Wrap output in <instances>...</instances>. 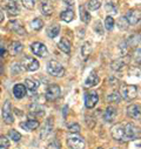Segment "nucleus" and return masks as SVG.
Here are the masks:
<instances>
[{"instance_id":"nucleus-4","label":"nucleus","mask_w":141,"mask_h":149,"mask_svg":"<svg viewBox=\"0 0 141 149\" xmlns=\"http://www.w3.org/2000/svg\"><path fill=\"white\" fill-rule=\"evenodd\" d=\"M22 65H24V68L29 72H34L39 68V61L37 59H34L33 56H28V55H26L22 59Z\"/></svg>"},{"instance_id":"nucleus-8","label":"nucleus","mask_w":141,"mask_h":149,"mask_svg":"<svg viewBox=\"0 0 141 149\" xmlns=\"http://www.w3.org/2000/svg\"><path fill=\"white\" fill-rule=\"evenodd\" d=\"M67 143L72 149H84L85 148V141L80 136H70V137H68Z\"/></svg>"},{"instance_id":"nucleus-33","label":"nucleus","mask_w":141,"mask_h":149,"mask_svg":"<svg viewBox=\"0 0 141 149\" xmlns=\"http://www.w3.org/2000/svg\"><path fill=\"white\" fill-rule=\"evenodd\" d=\"M106 11L108 14H117L118 13V8L113 3H107L106 4Z\"/></svg>"},{"instance_id":"nucleus-37","label":"nucleus","mask_w":141,"mask_h":149,"mask_svg":"<svg viewBox=\"0 0 141 149\" xmlns=\"http://www.w3.org/2000/svg\"><path fill=\"white\" fill-rule=\"evenodd\" d=\"M67 128H68V132H70V133H79L80 132V126L78 123H75V122L69 123L67 126Z\"/></svg>"},{"instance_id":"nucleus-31","label":"nucleus","mask_w":141,"mask_h":149,"mask_svg":"<svg viewBox=\"0 0 141 149\" xmlns=\"http://www.w3.org/2000/svg\"><path fill=\"white\" fill-rule=\"evenodd\" d=\"M105 27H106V29H108V31L113 29V27H114V19L111 15H108L107 18L105 19Z\"/></svg>"},{"instance_id":"nucleus-27","label":"nucleus","mask_w":141,"mask_h":149,"mask_svg":"<svg viewBox=\"0 0 141 149\" xmlns=\"http://www.w3.org/2000/svg\"><path fill=\"white\" fill-rule=\"evenodd\" d=\"M25 87L28 88L31 92H34V91H37L38 87H39V84L35 81V80H31V79H26L25 81Z\"/></svg>"},{"instance_id":"nucleus-3","label":"nucleus","mask_w":141,"mask_h":149,"mask_svg":"<svg viewBox=\"0 0 141 149\" xmlns=\"http://www.w3.org/2000/svg\"><path fill=\"white\" fill-rule=\"evenodd\" d=\"M124 130H125V136H126L127 141L139 139V136H140L139 128H136L133 123H127L126 126H124Z\"/></svg>"},{"instance_id":"nucleus-20","label":"nucleus","mask_w":141,"mask_h":149,"mask_svg":"<svg viewBox=\"0 0 141 149\" xmlns=\"http://www.w3.org/2000/svg\"><path fill=\"white\" fill-rule=\"evenodd\" d=\"M70 41L69 40H67L66 38H62L60 41H59V45H58V47L64 52V53H66V54H69L70 53Z\"/></svg>"},{"instance_id":"nucleus-47","label":"nucleus","mask_w":141,"mask_h":149,"mask_svg":"<svg viewBox=\"0 0 141 149\" xmlns=\"http://www.w3.org/2000/svg\"><path fill=\"white\" fill-rule=\"evenodd\" d=\"M10 1H12V3H15V1H17V0H10Z\"/></svg>"},{"instance_id":"nucleus-29","label":"nucleus","mask_w":141,"mask_h":149,"mask_svg":"<svg viewBox=\"0 0 141 149\" xmlns=\"http://www.w3.org/2000/svg\"><path fill=\"white\" fill-rule=\"evenodd\" d=\"M91 51H92V47H91V44L87 41V42H85L84 45H82V47H81V54H82V56L86 59L89 54H91Z\"/></svg>"},{"instance_id":"nucleus-43","label":"nucleus","mask_w":141,"mask_h":149,"mask_svg":"<svg viewBox=\"0 0 141 149\" xmlns=\"http://www.w3.org/2000/svg\"><path fill=\"white\" fill-rule=\"evenodd\" d=\"M5 53H6V49H5V47L0 45V55H1V56H5Z\"/></svg>"},{"instance_id":"nucleus-49","label":"nucleus","mask_w":141,"mask_h":149,"mask_svg":"<svg viewBox=\"0 0 141 149\" xmlns=\"http://www.w3.org/2000/svg\"><path fill=\"white\" fill-rule=\"evenodd\" d=\"M98 149H103V148H101V147H100V148H98Z\"/></svg>"},{"instance_id":"nucleus-32","label":"nucleus","mask_w":141,"mask_h":149,"mask_svg":"<svg viewBox=\"0 0 141 149\" xmlns=\"http://www.w3.org/2000/svg\"><path fill=\"white\" fill-rule=\"evenodd\" d=\"M10 137H11V140H13L14 142H19L20 140H21V134L19 133V132H17L15 129H12V130H10Z\"/></svg>"},{"instance_id":"nucleus-13","label":"nucleus","mask_w":141,"mask_h":149,"mask_svg":"<svg viewBox=\"0 0 141 149\" xmlns=\"http://www.w3.org/2000/svg\"><path fill=\"white\" fill-rule=\"evenodd\" d=\"M117 116V109L112 106H110L107 109H106L105 111V114H103V119L106 122H113L114 119Z\"/></svg>"},{"instance_id":"nucleus-7","label":"nucleus","mask_w":141,"mask_h":149,"mask_svg":"<svg viewBox=\"0 0 141 149\" xmlns=\"http://www.w3.org/2000/svg\"><path fill=\"white\" fill-rule=\"evenodd\" d=\"M112 137L115 140V141H127L126 136H125V130H124V126L122 125H115L112 130Z\"/></svg>"},{"instance_id":"nucleus-10","label":"nucleus","mask_w":141,"mask_h":149,"mask_svg":"<svg viewBox=\"0 0 141 149\" xmlns=\"http://www.w3.org/2000/svg\"><path fill=\"white\" fill-rule=\"evenodd\" d=\"M99 101V95L96 92H89L85 95V106L87 108H94L95 104L98 103Z\"/></svg>"},{"instance_id":"nucleus-16","label":"nucleus","mask_w":141,"mask_h":149,"mask_svg":"<svg viewBox=\"0 0 141 149\" xmlns=\"http://www.w3.org/2000/svg\"><path fill=\"white\" fill-rule=\"evenodd\" d=\"M13 94L17 99H22L24 96H26V87L21 84H18L13 87Z\"/></svg>"},{"instance_id":"nucleus-5","label":"nucleus","mask_w":141,"mask_h":149,"mask_svg":"<svg viewBox=\"0 0 141 149\" xmlns=\"http://www.w3.org/2000/svg\"><path fill=\"white\" fill-rule=\"evenodd\" d=\"M3 119L7 125H11L14 122L13 113H12V108H11V102L6 101L4 107H3Z\"/></svg>"},{"instance_id":"nucleus-21","label":"nucleus","mask_w":141,"mask_h":149,"mask_svg":"<svg viewBox=\"0 0 141 149\" xmlns=\"http://www.w3.org/2000/svg\"><path fill=\"white\" fill-rule=\"evenodd\" d=\"M6 12L11 15V17H15L20 13L19 11V7L15 5V3H10V4H6Z\"/></svg>"},{"instance_id":"nucleus-1","label":"nucleus","mask_w":141,"mask_h":149,"mask_svg":"<svg viewBox=\"0 0 141 149\" xmlns=\"http://www.w3.org/2000/svg\"><path fill=\"white\" fill-rule=\"evenodd\" d=\"M120 94L126 101H132L138 95V88L134 85H127L122 84L120 87Z\"/></svg>"},{"instance_id":"nucleus-45","label":"nucleus","mask_w":141,"mask_h":149,"mask_svg":"<svg viewBox=\"0 0 141 149\" xmlns=\"http://www.w3.org/2000/svg\"><path fill=\"white\" fill-rule=\"evenodd\" d=\"M4 19H5V15H4V12L0 10V22H3L4 21Z\"/></svg>"},{"instance_id":"nucleus-25","label":"nucleus","mask_w":141,"mask_h":149,"mask_svg":"<svg viewBox=\"0 0 141 149\" xmlns=\"http://www.w3.org/2000/svg\"><path fill=\"white\" fill-rule=\"evenodd\" d=\"M59 32H60V27H59V25H51V26L47 28V35L50 36L51 39L55 38V36L59 34Z\"/></svg>"},{"instance_id":"nucleus-30","label":"nucleus","mask_w":141,"mask_h":149,"mask_svg":"<svg viewBox=\"0 0 141 149\" xmlns=\"http://www.w3.org/2000/svg\"><path fill=\"white\" fill-rule=\"evenodd\" d=\"M100 6H101V3L99 0H89L88 1V8L91 11H96L100 8Z\"/></svg>"},{"instance_id":"nucleus-9","label":"nucleus","mask_w":141,"mask_h":149,"mask_svg":"<svg viewBox=\"0 0 141 149\" xmlns=\"http://www.w3.org/2000/svg\"><path fill=\"white\" fill-rule=\"evenodd\" d=\"M60 87L58 85H51L46 91V99L48 101H54L60 96Z\"/></svg>"},{"instance_id":"nucleus-36","label":"nucleus","mask_w":141,"mask_h":149,"mask_svg":"<svg viewBox=\"0 0 141 149\" xmlns=\"http://www.w3.org/2000/svg\"><path fill=\"white\" fill-rule=\"evenodd\" d=\"M10 141L6 136H0V149H8Z\"/></svg>"},{"instance_id":"nucleus-39","label":"nucleus","mask_w":141,"mask_h":149,"mask_svg":"<svg viewBox=\"0 0 141 149\" xmlns=\"http://www.w3.org/2000/svg\"><path fill=\"white\" fill-rule=\"evenodd\" d=\"M21 1H22V5H24L26 8L33 10V7H34L35 1H37V0H21Z\"/></svg>"},{"instance_id":"nucleus-26","label":"nucleus","mask_w":141,"mask_h":149,"mask_svg":"<svg viewBox=\"0 0 141 149\" xmlns=\"http://www.w3.org/2000/svg\"><path fill=\"white\" fill-rule=\"evenodd\" d=\"M22 51V44L19 42V41H14L11 46H10V53L12 55H15L18 53H20Z\"/></svg>"},{"instance_id":"nucleus-18","label":"nucleus","mask_w":141,"mask_h":149,"mask_svg":"<svg viewBox=\"0 0 141 149\" xmlns=\"http://www.w3.org/2000/svg\"><path fill=\"white\" fill-rule=\"evenodd\" d=\"M99 81H100L99 77L96 75L94 72H92V73L89 74V77H88V78L86 79V81H85V87H94V86H96V85L99 84Z\"/></svg>"},{"instance_id":"nucleus-2","label":"nucleus","mask_w":141,"mask_h":149,"mask_svg":"<svg viewBox=\"0 0 141 149\" xmlns=\"http://www.w3.org/2000/svg\"><path fill=\"white\" fill-rule=\"evenodd\" d=\"M47 72H48V74H51L53 77L60 78L65 74V68L61 66L60 62H58L55 60H51L47 65Z\"/></svg>"},{"instance_id":"nucleus-19","label":"nucleus","mask_w":141,"mask_h":149,"mask_svg":"<svg viewBox=\"0 0 141 149\" xmlns=\"http://www.w3.org/2000/svg\"><path fill=\"white\" fill-rule=\"evenodd\" d=\"M40 11L45 15H51L52 12H53V6L48 0H44V1L41 3V5H40Z\"/></svg>"},{"instance_id":"nucleus-12","label":"nucleus","mask_w":141,"mask_h":149,"mask_svg":"<svg viewBox=\"0 0 141 149\" xmlns=\"http://www.w3.org/2000/svg\"><path fill=\"white\" fill-rule=\"evenodd\" d=\"M8 27H10L11 31H13V32H15V33H18V34H20V35H25V34H26V31H25L24 26H22L19 21H17V20L10 21Z\"/></svg>"},{"instance_id":"nucleus-44","label":"nucleus","mask_w":141,"mask_h":149,"mask_svg":"<svg viewBox=\"0 0 141 149\" xmlns=\"http://www.w3.org/2000/svg\"><path fill=\"white\" fill-rule=\"evenodd\" d=\"M64 1L67 4V5H69V6H72V5H74V0H64Z\"/></svg>"},{"instance_id":"nucleus-24","label":"nucleus","mask_w":141,"mask_h":149,"mask_svg":"<svg viewBox=\"0 0 141 149\" xmlns=\"http://www.w3.org/2000/svg\"><path fill=\"white\" fill-rule=\"evenodd\" d=\"M60 17H61V19H62L65 22H70V21L74 19V12H73L72 10H66V11L61 12Z\"/></svg>"},{"instance_id":"nucleus-46","label":"nucleus","mask_w":141,"mask_h":149,"mask_svg":"<svg viewBox=\"0 0 141 149\" xmlns=\"http://www.w3.org/2000/svg\"><path fill=\"white\" fill-rule=\"evenodd\" d=\"M3 68H4L3 67V62L0 61V74H3Z\"/></svg>"},{"instance_id":"nucleus-40","label":"nucleus","mask_w":141,"mask_h":149,"mask_svg":"<svg viewBox=\"0 0 141 149\" xmlns=\"http://www.w3.org/2000/svg\"><path fill=\"white\" fill-rule=\"evenodd\" d=\"M47 149H61V144H60V142L59 141H53L52 143H50L48 144V147H47Z\"/></svg>"},{"instance_id":"nucleus-11","label":"nucleus","mask_w":141,"mask_h":149,"mask_svg":"<svg viewBox=\"0 0 141 149\" xmlns=\"http://www.w3.org/2000/svg\"><path fill=\"white\" fill-rule=\"evenodd\" d=\"M128 24L131 25H136L139 21H140V11L139 10H131L128 13H127V17H126Z\"/></svg>"},{"instance_id":"nucleus-35","label":"nucleus","mask_w":141,"mask_h":149,"mask_svg":"<svg viewBox=\"0 0 141 149\" xmlns=\"http://www.w3.org/2000/svg\"><path fill=\"white\" fill-rule=\"evenodd\" d=\"M118 26L120 27V29H126V28L129 26V24H128L126 17H121V18H119V20H118Z\"/></svg>"},{"instance_id":"nucleus-28","label":"nucleus","mask_w":141,"mask_h":149,"mask_svg":"<svg viewBox=\"0 0 141 149\" xmlns=\"http://www.w3.org/2000/svg\"><path fill=\"white\" fill-rule=\"evenodd\" d=\"M31 25H32V28H33L34 31H40V29L44 27V21H43L41 19L37 18V19H34V20L31 22Z\"/></svg>"},{"instance_id":"nucleus-6","label":"nucleus","mask_w":141,"mask_h":149,"mask_svg":"<svg viewBox=\"0 0 141 149\" xmlns=\"http://www.w3.org/2000/svg\"><path fill=\"white\" fill-rule=\"evenodd\" d=\"M31 49H32V52H33L34 55H38V56H40V58L46 56L47 53H48L46 46H45L44 44H41V42H33V44L31 45Z\"/></svg>"},{"instance_id":"nucleus-38","label":"nucleus","mask_w":141,"mask_h":149,"mask_svg":"<svg viewBox=\"0 0 141 149\" xmlns=\"http://www.w3.org/2000/svg\"><path fill=\"white\" fill-rule=\"evenodd\" d=\"M31 113H33V114H38L39 116H43V115L45 114V111H44V109L39 108L38 106H31Z\"/></svg>"},{"instance_id":"nucleus-23","label":"nucleus","mask_w":141,"mask_h":149,"mask_svg":"<svg viewBox=\"0 0 141 149\" xmlns=\"http://www.w3.org/2000/svg\"><path fill=\"white\" fill-rule=\"evenodd\" d=\"M128 62V59L126 60V59H118V60H114L113 62H112V68L114 69V70H121L125 66H126V63Z\"/></svg>"},{"instance_id":"nucleus-22","label":"nucleus","mask_w":141,"mask_h":149,"mask_svg":"<svg viewBox=\"0 0 141 149\" xmlns=\"http://www.w3.org/2000/svg\"><path fill=\"white\" fill-rule=\"evenodd\" d=\"M79 13H80V19H81L82 22L88 24V22L91 21V14H89V12L85 8V6H80V7H79Z\"/></svg>"},{"instance_id":"nucleus-48","label":"nucleus","mask_w":141,"mask_h":149,"mask_svg":"<svg viewBox=\"0 0 141 149\" xmlns=\"http://www.w3.org/2000/svg\"><path fill=\"white\" fill-rule=\"evenodd\" d=\"M112 149H119V148H112Z\"/></svg>"},{"instance_id":"nucleus-15","label":"nucleus","mask_w":141,"mask_h":149,"mask_svg":"<svg viewBox=\"0 0 141 149\" xmlns=\"http://www.w3.org/2000/svg\"><path fill=\"white\" fill-rule=\"evenodd\" d=\"M127 115L132 119H140V106L139 104H131L127 108Z\"/></svg>"},{"instance_id":"nucleus-17","label":"nucleus","mask_w":141,"mask_h":149,"mask_svg":"<svg viewBox=\"0 0 141 149\" xmlns=\"http://www.w3.org/2000/svg\"><path fill=\"white\" fill-rule=\"evenodd\" d=\"M52 129H53V119L50 118V119H47V121L44 125V128H43V132H41V137L43 139L47 137L51 134Z\"/></svg>"},{"instance_id":"nucleus-34","label":"nucleus","mask_w":141,"mask_h":149,"mask_svg":"<svg viewBox=\"0 0 141 149\" xmlns=\"http://www.w3.org/2000/svg\"><path fill=\"white\" fill-rule=\"evenodd\" d=\"M107 100H108L110 102H117V103H119L120 100H121V97H120L119 93L114 92V93H111V94L107 96Z\"/></svg>"},{"instance_id":"nucleus-42","label":"nucleus","mask_w":141,"mask_h":149,"mask_svg":"<svg viewBox=\"0 0 141 149\" xmlns=\"http://www.w3.org/2000/svg\"><path fill=\"white\" fill-rule=\"evenodd\" d=\"M12 72H13L14 74H18V73H20V72H21L20 65H19V63H13V66H12Z\"/></svg>"},{"instance_id":"nucleus-41","label":"nucleus","mask_w":141,"mask_h":149,"mask_svg":"<svg viewBox=\"0 0 141 149\" xmlns=\"http://www.w3.org/2000/svg\"><path fill=\"white\" fill-rule=\"evenodd\" d=\"M94 29H95V32L99 33L100 35L103 34V31H102V28H101V24H100V21H96V22H95V25H94Z\"/></svg>"},{"instance_id":"nucleus-14","label":"nucleus","mask_w":141,"mask_h":149,"mask_svg":"<svg viewBox=\"0 0 141 149\" xmlns=\"http://www.w3.org/2000/svg\"><path fill=\"white\" fill-rule=\"evenodd\" d=\"M20 127L27 132H31V130H34L39 127V121L37 120H27L26 122H21L20 123Z\"/></svg>"}]
</instances>
